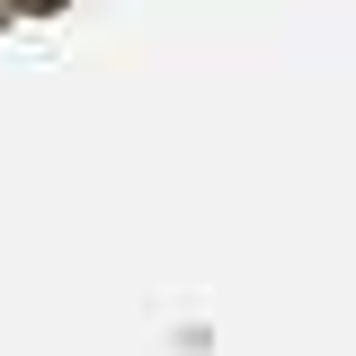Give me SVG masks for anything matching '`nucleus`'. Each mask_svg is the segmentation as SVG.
I'll return each mask as SVG.
<instances>
[{"label":"nucleus","instance_id":"obj_1","mask_svg":"<svg viewBox=\"0 0 356 356\" xmlns=\"http://www.w3.org/2000/svg\"><path fill=\"white\" fill-rule=\"evenodd\" d=\"M0 9H36V0H0Z\"/></svg>","mask_w":356,"mask_h":356}]
</instances>
